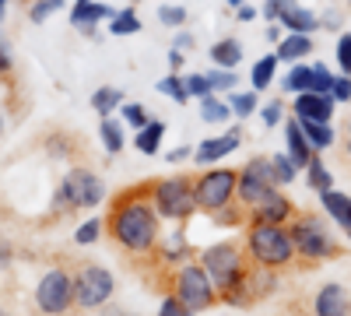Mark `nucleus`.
Wrapping results in <instances>:
<instances>
[{
  "label": "nucleus",
  "instance_id": "nucleus-10",
  "mask_svg": "<svg viewBox=\"0 0 351 316\" xmlns=\"http://www.w3.org/2000/svg\"><path fill=\"white\" fill-rule=\"evenodd\" d=\"M278 186L274 180V169H271V158H250L243 169H239V186H236V197L243 200L246 208H256L263 197Z\"/></svg>",
  "mask_w": 351,
  "mask_h": 316
},
{
  "label": "nucleus",
  "instance_id": "nucleus-5",
  "mask_svg": "<svg viewBox=\"0 0 351 316\" xmlns=\"http://www.w3.org/2000/svg\"><path fill=\"white\" fill-rule=\"evenodd\" d=\"M172 295L180 299L193 316L218 302L215 281L208 278V271H204L200 264H180V271H176V278H172Z\"/></svg>",
  "mask_w": 351,
  "mask_h": 316
},
{
  "label": "nucleus",
  "instance_id": "nucleus-40",
  "mask_svg": "<svg viewBox=\"0 0 351 316\" xmlns=\"http://www.w3.org/2000/svg\"><path fill=\"white\" fill-rule=\"evenodd\" d=\"M158 21L169 25V28H183V25H186V8H183V4H165V8L158 11Z\"/></svg>",
  "mask_w": 351,
  "mask_h": 316
},
{
  "label": "nucleus",
  "instance_id": "nucleus-55",
  "mask_svg": "<svg viewBox=\"0 0 351 316\" xmlns=\"http://www.w3.org/2000/svg\"><path fill=\"white\" fill-rule=\"evenodd\" d=\"M4 8H8V0H0V18H4Z\"/></svg>",
  "mask_w": 351,
  "mask_h": 316
},
{
  "label": "nucleus",
  "instance_id": "nucleus-7",
  "mask_svg": "<svg viewBox=\"0 0 351 316\" xmlns=\"http://www.w3.org/2000/svg\"><path fill=\"white\" fill-rule=\"evenodd\" d=\"M239 186V172L236 169H208L204 176L193 180V197H197V211L218 215L236 200Z\"/></svg>",
  "mask_w": 351,
  "mask_h": 316
},
{
  "label": "nucleus",
  "instance_id": "nucleus-27",
  "mask_svg": "<svg viewBox=\"0 0 351 316\" xmlns=\"http://www.w3.org/2000/svg\"><path fill=\"white\" fill-rule=\"evenodd\" d=\"M306 180L316 193H324V190H334V176H330V169L324 165V158L313 155V162L306 165Z\"/></svg>",
  "mask_w": 351,
  "mask_h": 316
},
{
  "label": "nucleus",
  "instance_id": "nucleus-13",
  "mask_svg": "<svg viewBox=\"0 0 351 316\" xmlns=\"http://www.w3.org/2000/svg\"><path fill=\"white\" fill-rule=\"evenodd\" d=\"M291 218H295V204L274 186L267 197L260 200V204L253 208V221H267V225H288Z\"/></svg>",
  "mask_w": 351,
  "mask_h": 316
},
{
  "label": "nucleus",
  "instance_id": "nucleus-33",
  "mask_svg": "<svg viewBox=\"0 0 351 316\" xmlns=\"http://www.w3.org/2000/svg\"><path fill=\"white\" fill-rule=\"evenodd\" d=\"M158 92L169 95L172 102H180V106L190 99V92H186V77H183V74H169V77H162V81H158Z\"/></svg>",
  "mask_w": 351,
  "mask_h": 316
},
{
  "label": "nucleus",
  "instance_id": "nucleus-49",
  "mask_svg": "<svg viewBox=\"0 0 351 316\" xmlns=\"http://www.w3.org/2000/svg\"><path fill=\"white\" fill-rule=\"evenodd\" d=\"M172 46H176V49H190V46H193V36L180 28V32H176V39H172Z\"/></svg>",
  "mask_w": 351,
  "mask_h": 316
},
{
  "label": "nucleus",
  "instance_id": "nucleus-39",
  "mask_svg": "<svg viewBox=\"0 0 351 316\" xmlns=\"http://www.w3.org/2000/svg\"><path fill=\"white\" fill-rule=\"evenodd\" d=\"M56 11H64V0H36V4L28 8V18L39 25V21H46L49 14H56Z\"/></svg>",
  "mask_w": 351,
  "mask_h": 316
},
{
  "label": "nucleus",
  "instance_id": "nucleus-1",
  "mask_svg": "<svg viewBox=\"0 0 351 316\" xmlns=\"http://www.w3.org/2000/svg\"><path fill=\"white\" fill-rule=\"evenodd\" d=\"M109 236L127 253L144 256L158 250V211L152 204V190H134L130 197H120L106 221Z\"/></svg>",
  "mask_w": 351,
  "mask_h": 316
},
{
  "label": "nucleus",
  "instance_id": "nucleus-54",
  "mask_svg": "<svg viewBox=\"0 0 351 316\" xmlns=\"http://www.w3.org/2000/svg\"><path fill=\"white\" fill-rule=\"evenodd\" d=\"M225 4H228V8H243V4H246V0H225Z\"/></svg>",
  "mask_w": 351,
  "mask_h": 316
},
{
  "label": "nucleus",
  "instance_id": "nucleus-8",
  "mask_svg": "<svg viewBox=\"0 0 351 316\" xmlns=\"http://www.w3.org/2000/svg\"><path fill=\"white\" fill-rule=\"evenodd\" d=\"M116 292V281L106 267L99 264H84L77 274H74V306L81 309H99L112 299Z\"/></svg>",
  "mask_w": 351,
  "mask_h": 316
},
{
  "label": "nucleus",
  "instance_id": "nucleus-23",
  "mask_svg": "<svg viewBox=\"0 0 351 316\" xmlns=\"http://www.w3.org/2000/svg\"><path fill=\"white\" fill-rule=\"evenodd\" d=\"M281 25L288 28V32H302V36H313L316 28H319V18H316L309 8H299V4H295V8H291V11L281 18Z\"/></svg>",
  "mask_w": 351,
  "mask_h": 316
},
{
  "label": "nucleus",
  "instance_id": "nucleus-17",
  "mask_svg": "<svg viewBox=\"0 0 351 316\" xmlns=\"http://www.w3.org/2000/svg\"><path fill=\"white\" fill-rule=\"evenodd\" d=\"M285 148H288V158L295 162V169H306L313 162V155H316V148L306 141V134L299 127V117H291L288 127H285Z\"/></svg>",
  "mask_w": 351,
  "mask_h": 316
},
{
  "label": "nucleus",
  "instance_id": "nucleus-41",
  "mask_svg": "<svg viewBox=\"0 0 351 316\" xmlns=\"http://www.w3.org/2000/svg\"><path fill=\"white\" fill-rule=\"evenodd\" d=\"M120 112H123V123H127V127H134V130L148 127V120H152L148 112H144V106H134V102H130V106L123 102V106H120Z\"/></svg>",
  "mask_w": 351,
  "mask_h": 316
},
{
  "label": "nucleus",
  "instance_id": "nucleus-28",
  "mask_svg": "<svg viewBox=\"0 0 351 316\" xmlns=\"http://www.w3.org/2000/svg\"><path fill=\"white\" fill-rule=\"evenodd\" d=\"M120 106H123V92H120V88H109V84L92 95V109L99 112V117H112Z\"/></svg>",
  "mask_w": 351,
  "mask_h": 316
},
{
  "label": "nucleus",
  "instance_id": "nucleus-29",
  "mask_svg": "<svg viewBox=\"0 0 351 316\" xmlns=\"http://www.w3.org/2000/svg\"><path fill=\"white\" fill-rule=\"evenodd\" d=\"M309 84H313V64H291V71H288V77H285V92H295V95H302V92H309Z\"/></svg>",
  "mask_w": 351,
  "mask_h": 316
},
{
  "label": "nucleus",
  "instance_id": "nucleus-26",
  "mask_svg": "<svg viewBox=\"0 0 351 316\" xmlns=\"http://www.w3.org/2000/svg\"><path fill=\"white\" fill-rule=\"evenodd\" d=\"M299 127H302V134H306V141L316 148V151H324V148H330L334 145V130L327 127V123H316V120H299Z\"/></svg>",
  "mask_w": 351,
  "mask_h": 316
},
{
  "label": "nucleus",
  "instance_id": "nucleus-3",
  "mask_svg": "<svg viewBox=\"0 0 351 316\" xmlns=\"http://www.w3.org/2000/svg\"><path fill=\"white\" fill-rule=\"evenodd\" d=\"M246 250L239 243H211L208 250L200 253V267L208 271V278L215 281L218 295H228L236 284H243L246 271H250V260H246Z\"/></svg>",
  "mask_w": 351,
  "mask_h": 316
},
{
  "label": "nucleus",
  "instance_id": "nucleus-35",
  "mask_svg": "<svg viewBox=\"0 0 351 316\" xmlns=\"http://www.w3.org/2000/svg\"><path fill=\"white\" fill-rule=\"evenodd\" d=\"M162 246V243H158ZM162 256L169 264H183V256H186V236L183 232H176V236H169V243L162 246Z\"/></svg>",
  "mask_w": 351,
  "mask_h": 316
},
{
  "label": "nucleus",
  "instance_id": "nucleus-21",
  "mask_svg": "<svg viewBox=\"0 0 351 316\" xmlns=\"http://www.w3.org/2000/svg\"><path fill=\"white\" fill-rule=\"evenodd\" d=\"M165 123L162 120H148V127H141L137 130V137H134V148L141 151V155H158V148H162V141H165Z\"/></svg>",
  "mask_w": 351,
  "mask_h": 316
},
{
  "label": "nucleus",
  "instance_id": "nucleus-18",
  "mask_svg": "<svg viewBox=\"0 0 351 316\" xmlns=\"http://www.w3.org/2000/svg\"><path fill=\"white\" fill-rule=\"evenodd\" d=\"M313 36H302V32H288L281 42H278V60H285V64H299V60H306V56L313 53Z\"/></svg>",
  "mask_w": 351,
  "mask_h": 316
},
{
  "label": "nucleus",
  "instance_id": "nucleus-11",
  "mask_svg": "<svg viewBox=\"0 0 351 316\" xmlns=\"http://www.w3.org/2000/svg\"><path fill=\"white\" fill-rule=\"evenodd\" d=\"M102 197H106V186L92 169H71L60 183V204L67 208H95Z\"/></svg>",
  "mask_w": 351,
  "mask_h": 316
},
{
  "label": "nucleus",
  "instance_id": "nucleus-31",
  "mask_svg": "<svg viewBox=\"0 0 351 316\" xmlns=\"http://www.w3.org/2000/svg\"><path fill=\"white\" fill-rule=\"evenodd\" d=\"M200 117L208 120V123H228L232 109H228L221 99H215V92H211V95H204V99H200Z\"/></svg>",
  "mask_w": 351,
  "mask_h": 316
},
{
  "label": "nucleus",
  "instance_id": "nucleus-20",
  "mask_svg": "<svg viewBox=\"0 0 351 316\" xmlns=\"http://www.w3.org/2000/svg\"><path fill=\"white\" fill-rule=\"evenodd\" d=\"M319 200H324V211L351 236V197L348 193H337V190H324V193H319Z\"/></svg>",
  "mask_w": 351,
  "mask_h": 316
},
{
  "label": "nucleus",
  "instance_id": "nucleus-22",
  "mask_svg": "<svg viewBox=\"0 0 351 316\" xmlns=\"http://www.w3.org/2000/svg\"><path fill=\"white\" fill-rule=\"evenodd\" d=\"M239 60H243V46H239V39H221V42L211 46V64H215V67L232 71V67H239Z\"/></svg>",
  "mask_w": 351,
  "mask_h": 316
},
{
  "label": "nucleus",
  "instance_id": "nucleus-19",
  "mask_svg": "<svg viewBox=\"0 0 351 316\" xmlns=\"http://www.w3.org/2000/svg\"><path fill=\"white\" fill-rule=\"evenodd\" d=\"M278 289V278H274V267H250L246 271V295H250V302H256V299H263V295H271Z\"/></svg>",
  "mask_w": 351,
  "mask_h": 316
},
{
  "label": "nucleus",
  "instance_id": "nucleus-25",
  "mask_svg": "<svg viewBox=\"0 0 351 316\" xmlns=\"http://www.w3.org/2000/svg\"><path fill=\"white\" fill-rule=\"evenodd\" d=\"M99 137H102V145H106V151H109V155H120V151H123V145H127L123 123H116L112 117H102V123H99Z\"/></svg>",
  "mask_w": 351,
  "mask_h": 316
},
{
  "label": "nucleus",
  "instance_id": "nucleus-6",
  "mask_svg": "<svg viewBox=\"0 0 351 316\" xmlns=\"http://www.w3.org/2000/svg\"><path fill=\"white\" fill-rule=\"evenodd\" d=\"M152 204L158 218L165 221H186L197 211V197H193V180L186 176H169L152 186Z\"/></svg>",
  "mask_w": 351,
  "mask_h": 316
},
{
  "label": "nucleus",
  "instance_id": "nucleus-47",
  "mask_svg": "<svg viewBox=\"0 0 351 316\" xmlns=\"http://www.w3.org/2000/svg\"><path fill=\"white\" fill-rule=\"evenodd\" d=\"M260 120H263V127H278V120H281V106L278 102H267L260 109Z\"/></svg>",
  "mask_w": 351,
  "mask_h": 316
},
{
  "label": "nucleus",
  "instance_id": "nucleus-15",
  "mask_svg": "<svg viewBox=\"0 0 351 316\" xmlns=\"http://www.w3.org/2000/svg\"><path fill=\"white\" fill-rule=\"evenodd\" d=\"M313 313L316 316H351V295H348V289H344V284H337V281L324 284V289L316 292V299H313Z\"/></svg>",
  "mask_w": 351,
  "mask_h": 316
},
{
  "label": "nucleus",
  "instance_id": "nucleus-9",
  "mask_svg": "<svg viewBox=\"0 0 351 316\" xmlns=\"http://www.w3.org/2000/svg\"><path fill=\"white\" fill-rule=\"evenodd\" d=\"M71 302H74V278L64 267L46 271L36 284V306L46 316H64L71 309Z\"/></svg>",
  "mask_w": 351,
  "mask_h": 316
},
{
  "label": "nucleus",
  "instance_id": "nucleus-24",
  "mask_svg": "<svg viewBox=\"0 0 351 316\" xmlns=\"http://www.w3.org/2000/svg\"><path fill=\"white\" fill-rule=\"evenodd\" d=\"M278 64H281V60H278V53H267V56H260V60L253 64V74H250V81H253V92H267V88H271Z\"/></svg>",
  "mask_w": 351,
  "mask_h": 316
},
{
  "label": "nucleus",
  "instance_id": "nucleus-43",
  "mask_svg": "<svg viewBox=\"0 0 351 316\" xmlns=\"http://www.w3.org/2000/svg\"><path fill=\"white\" fill-rule=\"evenodd\" d=\"M186 92H190V99H204V95H211L208 74H190V77H186Z\"/></svg>",
  "mask_w": 351,
  "mask_h": 316
},
{
  "label": "nucleus",
  "instance_id": "nucleus-50",
  "mask_svg": "<svg viewBox=\"0 0 351 316\" xmlns=\"http://www.w3.org/2000/svg\"><path fill=\"white\" fill-rule=\"evenodd\" d=\"M165 158H169V162H183V158H193V148H186V145H183V148H172Z\"/></svg>",
  "mask_w": 351,
  "mask_h": 316
},
{
  "label": "nucleus",
  "instance_id": "nucleus-42",
  "mask_svg": "<svg viewBox=\"0 0 351 316\" xmlns=\"http://www.w3.org/2000/svg\"><path fill=\"white\" fill-rule=\"evenodd\" d=\"M291 8H295V0H263V18H267V21H281Z\"/></svg>",
  "mask_w": 351,
  "mask_h": 316
},
{
  "label": "nucleus",
  "instance_id": "nucleus-30",
  "mask_svg": "<svg viewBox=\"0 0 351 316\" xmlns=\"http://www.w3.org/2000/svg\"><path fill=\"white\" fill-rule=\"evenodd\" d=\"M109 32H112V36H137V32H141V18H137V11H134V8L116 11V14L109 18Z\"/></svg>",
  "mask_w": 351,
  "mask_h": 316
},
{
  "label": "nucleus",
  "instance_id": "nucleus-51",
  "mask_svg": "<svg viewBox=\"0 0 351 316\" xmlns=\"http://www.w3.org/2000/svg\"><path fill=\"white\" fill-rule=\"evenodd\" d=\"M11 71V53H8V42L0 39V74H8Z\"/></svg>",
  "mask_w": 351,
  "mask_h": 316
},
{
  "label": "nucleus",
  "instance_id": "nucleus-38",
  "mask_svg": "<svg viewBox=\"0 0 351 316\" xmlns=\"http://www.w3.org/2000/svg\"><path fill=\"white\" fill-rule=\"evenodd\" d=\"M102 228H106V221H99V218H92V221H84L77 232H74V243H81V246H92L99 236H102Z\"/></svg>",
  "mask_w": 351,
  "mask_h": 316
},
{
  "label": "nucleus",
  "instance_id": "nucleus-44",
  "mask_svg": "<svg viewBox=\"0 0 351 316\" xmlns=\"http://www.w3.org/2000/svg\"><path fill=\"white\" fill-rule=\"evenodd\" d=\"M337 67H341L344 74H351V32H344V36L337 39Z\"/></svg>",
  "mask_w": 351,
  "mask_h": 316
},
{
  "label": "nucleus",
  "instance_id": "nucleus-46",
  "mask_svg": "<svg viewBox=\"0 0 351 316\" xmlns=\"http://www.w3.org/2000/svg\"><path fill=\"white\" fill-rule=\"evenodd\" d=\"M334 102H351V74L344 77H334V88H330Z\"/></svg>",
  "mask_w": 351,
  "mask_h": 316
},
{
  "label": "nucleus",
  "instance_id": "nucleus-45",
  "mask_svg": "<svg viewBox=\"0 0 351 316\" xmlns=\"http://www.w3.org/2000/svg\"><path fill=\"white\" fill-rule=\"evenodd\" d=\"M158 316H193V313H190L180 299H176V295H165L162 306H158Z\"/></svg>",
  "mask_w": 351,
  "mask_h": 316
},
{
  "label": "nucleus",
  "instance_id": "nucleus-2",
  "mask_svg": "<svg viewBox=\"0 0 351 316\" xmlns=\"http://www.w3.org/2000/svg\"><path fill=\"white\" fill-rule=\"evenodd\" d=\"M246 253H250L253 264L281 271L295 260V243H291V232L285 225L253 221L250 232H246Z\"/></svg>",
  "mask_w": 351,
  "mask_h": 316
},
{
  "label": "nucleus",
  "instance_id": "nucleus-52",
  "mask_svg": "<svg viewBox=\"0 0 351 316\" xmlns=\"http://www.w3.org/2000/svg\"><path fill=\"white\" fill-rule=\"evenodd\" d=\"M169 67L180 74V67H183V49H176V46H172V53H169Z\"/></svg>",
  "mask_w": 351,
  "mask_h": 316
},
{
  "label": "nucleus",
  "instance_id": "nucleus-58",
  "mask_svg": "<svg viewBox=\"0 0 351 316\" xmlns=\"http://www.w3.org/2000/svg\"><path fill=\"white\" fill-rule=\"evenodd\" d=\"M0 134H4V120H0Z\"/></svg>",
  "mask_w": 351,
  "mask_h": 316
},
{
  "label": "nucleus",
  "instance_id": "nucleus-36",
  "mask_svg": "<svg viewBox=\"0 0 351 316\" xmlns=\"http://www.w3.org/2000/svg\"><path fill=\"white\" fill-rule=\"evenodd\" d=\"M236 71H225V67H218V71H208V84H211V92H232L236 88Z\"/></svg>",
  "mask_w": 351,
  "mask_h": 316
},
{
  "label": "nucleus",
  "instance_id": "nucleus-59",
  "mask_svg": "<svg viewBox=\"0 0 351 316\" xmlns=\"http://www.w3.org/2000/svg\"><path fill=\"white\" fill-rule=\"evenodd\" d=\"M120 316H127V313H120Z\"/></svg>",
  "mask_w": 351,
  "mask_h": 316
},
{
  "label": "nucleus",
  "instance_id": "nucleus-60",
  "mask_svg": "<svg viewBox=\"0 0 351 316\" xmlns=\"http://www.w3.org/2000/svg\"><path fill=\"white\" fill-rule=\"evenodd\" d=\"M134 4H137V0H134Z\"/></svg>",
  "mask_w": 351,
  "mask_h": 316
},
{
  "label": "nucleus",
  "instance_id": "nucleus-37",
  "mask_svg": "<svg viewBox=\"0 0 351 316\" xmlns=\"http://www.w3.org/2000/svg\"><path fill=\"white\" fill-rule=\"evenodd\" d=\"M330 88H334V74L327 71V64H313V84H309V92L330 95Z\"/></svg>",
  "mask_w": 351,
  "mask_h": 316
},
{
  "label": "nucleus",
  "instance_id": "nucleus-57",
  "mask_svg": "<svg viewBox=\"0 0 351 316\" xmlns=\"http://www.w3.org/2000/svg\"><path fill=\"white\" fill-rule=\"evenodd\" d=\"M0 316H11V313H8V309H0Z\"/></svg>",
  "mask_w": 351,
  "mask_h": 316
},
{
  "label": "nucleus",
  "instance_id": "nucleus-53",
  "mask_svg": "<svg viewBox=\"0 0 351 316\" xmlns=\"http://www.w3.org/2000/svg\"><path fill=\"white\" fill-rule=\"evenodd\" d=\"M236 11H239V14H236L239 21H253V18L260 14V11H256V8H250V4H243V8H236Z\"/></svg>",
  "mask_w": 351,
  "mask_h": 316
},
{
  "label": "nucleus",
  "instance_id": "nucleus-14",
  "mask_svg": "<svg viewBox=\"0 0 351 316\" xmlns=\"http://www.w3.org/2000/svg\"><path fill=\"white\" fill-rule=\"evenodd\" d=\"M239 141H243V130L239 127H232L228 134H221V137H208L204 145H197L193 148V162L197 165H211V162H221L225 155H232L239 148Z\"/></svg>",
  "mask_w": 351,
  "mask_h": 316
},
{
  "label": "nucleus",
  "instance_id": "nucleus-48",
  "mask_svg": "<svg viewBox=\"0 0 351 316\" xmlns=\"http://www.w3.org/2000/svg\"><path fill=\"white\" fill-rule=\"evenodd\" d=\"M11 256H14L11 243H8V239H0V271H8V267H11Z\"/></svg>",
  "mask_w": 351,
  "mask_h": 316
},
{
  "label": "nucleus",
  "instance_id": "nucleus-16",
  "mask_svg": "<svg viewBox=\"0 0 351 316\" xmlns=\"http://www.w3.org/2000/svg\"><path fill=\"white\" fill-rule=\"evenodd\" d=\"M334 95H319V92H302L295 99V117L299 120H316V123H330L334 120Z\"/></svg>",
  "mask_w": 351,
  "mask_h": 316
},
{
  "label": "nucleus",
  "instance_id": "nucleus-32",
  "mask_svg": "<svg viewBox=\"0 0 351 316\" xmlns=\"http://www.w3.org/2000/svg\"><path fill=\"white\" fill-rule=\"evenodd\" d=\"M256 106H260L256 92H236V95H228V109H232V117H239V120L253 117Z\"/></svg>",
  "mask_w": 351,
  "mask_h": 316
},
{
  "label": "nucleus",
  "instance_id": "nucleus-12",
  "mask_svg": "<svg viewBox=\"0 0 351 316\" xmlns=\"http://www.w3.org/2000/svg\"><path fill=\"white\" fill-rule=\"evenodd\" d=\"M112 14H116V8H109V4H99V0H77V4L71 8V25L81 36H95L99 21H106Z\"/></svg>",
  "mask_w": 351,
  "mask_h": 316
},
{
  "label": "nucleus",
  "instance_id": "nucleus-34",
  "mask_svg": "<svg viewBox=\"0 0 351 316\" xmlns=\"http://www.w3.org/2000/svg\"><path fill=\"white\" fill-rule=\"evenodd\" d=\"M271 169H274V180H278V186H288V183H295V162L288 158V151H281V155H271Z\"/></svg>",
  "mask_w": 351,
  "mask_h": 316
},
{
  "label": "nucleus",
  "instance_id": "nucleus-4",
  "mask_svg": "<svg viewBox=\"0 0 351 316\" xmlns=\"http://www.w3.org/2000/svg\"><path fill=\"white\" fill-rule=\"evenodd\" d=\"M288 232H291V243H295V256H302V260L309 264H319V260H330V256H337V243L330 236V228L324 218H316V215H302L288 225Z\"/></svg>",
  "mask_w": 351,
  "mask_h": 316
},
{
  "label": "nucleus",
  "instance_id": "nucleus-56",
  "mask_svg": "<svg viewBox=\"0 0 351 316\" xmlns=\"http://www.w3.org/2000/svg\"><path fill=\"white\" fill-rule=\"evenodd\" d=\"M348 151H351V123H348Z\"/></svg>",
  "mask_w": 351,
  "mask_h": 316
}]
</instances>
